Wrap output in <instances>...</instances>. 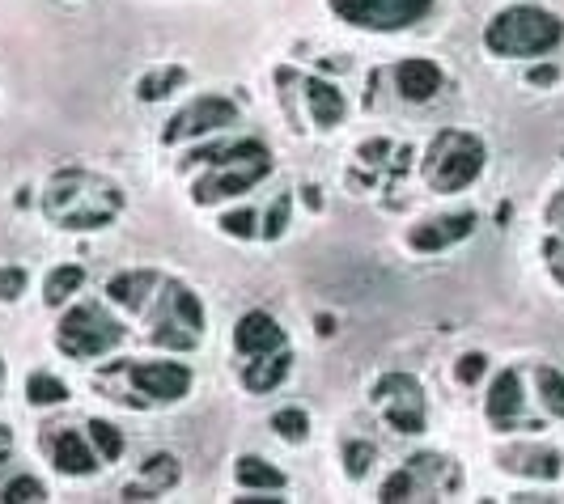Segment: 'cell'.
<instances>
[{"label":"cell","instance_id":"cell-28","mask_svg":"<svg viewBox=\"0 0 564 504\" xmlns=\"http://www.w3.org/2000/svg\"><path fill=\"white\" fill-rule=\"evenodd\" d=\"M272 428H276L285 441H306L310 416H306L302 407H285V411H276V416H272Z\"/></svg>","mask_w":564,"mask_h":504},{"label":"cell","instance_id":"cell-33","mask_svg":"<svg viewBox=\"0 0 564 504\" xmlns=\"http://www.w3.org/2000/svg\"><path fill=\"white\" fill-rule=\"evenodd\" d=\"M369 462H374V445H369V441H352V445L344 449V471H348L352 479H361V475L369 471Z\"/></svg>","mask_w":564,"mask_h":504},{"label":"cell","instance_id":"cell-44","mask_svg":"<svg viewBox=\"0 0 564 504\" xmlns=\"http://www.w3.org/2000/svg\"><path fill=\"white\" fill-rule=\"evenodd\" d=\"M0 377H5V365H0Z\"/></svg>","mask_w":564,"mask_h":504},{"label":"cell","instance_id":"cell-11","mask_svg":"<svg viewBox=\"0 0 564 504\" xmlns=\"http://www.w3.org/2000/svg\"><path fill=\"white\" fill-rule=\"evenodd\" d=\"M395 89L408 102H429L437 89H442V68L433 60H403L395 68Z\"/></svg>","mask_w":564,"mask_h":504},{"label":"cell","instance_id":"cell-15","mask_svg":"<svg viewBox=\"0 0 564 504\" xmlns=\"http://www.w3.org/2000/svg\"><path fill=\"white\" fill-rule=\"evenodd\" d=\"M157 284H162V280H157V272H128V276H115V280L107 284V297L119 301L123 310L140 314V310H149Z\"/></svg>","mask_w":564,"mask_h":504},{"label":"cell","instance_id":"cell-39","mask_svg":"<svg viewBox=\"0 0 564 504\" xmlns=\"http://www.w3.org/2000/svg\"><path fill=\"white\" fill-rule=\"evenodd\" d=\"M560 81V68L556 64H539L531 68V85H556Z\"/></svg>","mask_w":564,"mask_h":504},{"label":"cell","instance_id":"cell-37","mask_svg":"<svg viewBox=\"0 0 564 504\" xmlns=\"http://www.w3.org/2000/svg\"><path fill=\"white\" fill-rule=\"evenodd\" d=\"M484 369H488V360L480 356V352H467L463 360H458V382H467V386H475V382H480V377H484Z\"/></svg>","mask_w":564,"mask_h":504},{"label":"cell","instance_id":"cell-14","mask_svg":"<svg viewBox=\"0 0 564 504\" xmlns=\"http://www.w3.org/2000/svg\"><path fill=\"white\" fill-rule=\"evenodd\" d=\"M174 483H179V458L157 454V458H149L145 471H140V479L123 488V500H153L157 492L174 488Z\"/></svg>","mask_w":564,"mask_h":504},{"label":"cell","instance_id":"cell-18","mask_svg":"<svg viewBox=\"0 0 564 504\" xmlns=\"http://www.w3.org/2000/svg\"><path fill=\"white\" fill-rule=\"evenodd\" d=\"M518 411H522V377L514 369H505L488 390V416L501 428H509V420H514Z\"/></svg>","mask_w":564,"mask_h":504},{"label":"cell","instance_id":"cell-38","mask_svg":"<svg viewBox=\"0 0 564 504\" xmlns=\"http://www.w3.org/2000/svg\"><path fill=\"white\" fill-rule=\"evenodd\" d=\"M361 157L369 161V166H382V161L391 157V144H386V140H365L361 144Z\"/></svg>","mask_w":564,"mask_h":504},{"label":"cell","instance_id":"cell-30","mask_svg":"<svg viewBox=\"0 0 564 504\" xmlns=\"http://www.w3.org/2000/svg\"><path fill=\"white\" fill-rule=\"evenodd\" d=\"M0 500H5V504H30V500H47V492H43V483L34 475H22V479L5 483V496H0Z\"/></svg>","mask_w":564,"mask_h":504},{"label":"cell","instance_id":"cell-22","mask_svg":"<svg viewBox=\"0 0 564 504\" xmlns=\"http://www.w3.org/2000/svg\"><path fill=\"white\" fill-rule=\"evenodd\" d=\"M509 471H526L535 479H556L560 475V454L556 449H518V454H505Z\"/></svg>","mask_w":564,"mask_h":504},{"label":"cell","instance_id":"cell-36","mask_svg":"<svg viewBox=\"0 0 564 504\" xmlns=\"http://www.w3.org/2000/svg\"><path fill=\"white\" fill-rule=\"evenodd\" d=\"M386 424L403 432V437H412V432L425 428V411H386Z\"/></svg>","mask_w":564,"mask_h":504},{"label":"cell","instance_id":"cell-19","mask_svg":"<svg viewBox=\"0 0 564 504\" xmlns=\"http://www.w3.org/2000/svg\"><path fill=\"white\" fill-rule=\"evenodd\" d=\"M306 102L319 128H336L344 119V94L331 81H306Z\"/></svg>","mask_w":564,"mask_h":504},{"label":"cell","instance_id":"cell-1","mask_svg":"<svg viewBox=\"0 0 564 504\" xmlns=\"http://www.w3.org/2000/svg\"><path fill=\"white\" fill-rule=\"evenodd\" d=\"M43 208L64 229H102L115 221V212L123 208V195L111 178H98L90 170H64L47 187Z\"/></svg>","mask_w":564,"mask_h":504},{"label":"cell","instance_id":"cell-3","mask_svg":"<svg viewBox=\"0 0 564 504\" xmlns=\"http://www.w3.org/2000/svg\"><path fill=\"white\" fill-rule=\"evenodd\" d=\"M484 170V144L467 136V132H442L433 140L425 174L433 191H463L467 183H475Z\"/></svg>","mask_w":564,"mask_h":504},{"label":"cell","instance_id":"cell-8","mask_svg":"<svg viewBox=\"0 0 564 504\" xmlns=\"http://www.w3.org/2000/svg\"><path fill=\"white\" fill-rule=\"evenodd\" d=\"M272 170V161H251V166H217L213 174H204L191 195H196V204H217V200H229V195H242L251 191L263 174Z\"/></svg>","mask_w":564,"mask_h":504},{"label":"cell","instance_id":"cell-26","mask_svg":"<svg viewBox=\"0 0 564 504\" xmlns=\"http://www.w3.org/2000/svg\"><path fill=\"white\" fill-rule=\"evenodd\" d=\"M85 428H90V441L98 445V458L119 462V454H123V432L115 424H107V420H90Z\"/></svg>","mask_w":564,"mask_h":504},{"label":"cell","instance_id":"cell-20","mask_svg":"<svg viewBox=\"0 0 564 504\" xmlns=\"http://www.w3.org/2000/svg\"><path fill=\"white\" fill-rule=\"evenodd\" d=\"M162 310H170V314H162V318H174V322H183L187 331H204V310H200V297L191 293V288H183V284H170L166 288V297H162Z\"/></svg>","mask_w":564,"mask_h":504},{"label":"cell","instance_id":"cell-21","mask_svg":"<svg viewBox=\"0 0 564 504\" xmlns=\"http://www.w3.org/2000/svg\"><path fill=\"white\" fill-rule=\"evenodd\" d=\"M238 483L251 492H285V471H276L272 462L263 458H238Z\"/></svg>","mask_w":564,"mask_h":504},{"label":"cell","instance_id":"cell-16","mask_svg":"<svg viewBox=\"0 0 564 504\" xmlns=\"http://www.w3.org/2000/svg\"><path fill=\"white\" fill-rule=\"evenodd\" d=\"M378 403L386 411H425V390H420V382L412 373H391L378 382Z\"/></svg>","mask_w":564,"mask_h":504},{"label":"cell","instance_id":"cell-34","mask_svg":"<svg viewBox=\"0 0 564 504\" xmlns=\"http://www.w3.org/2000/svg\"><path fill=\"white\" fill-rule=\"evenodd\" d=\"M289 208H293V204H289V195H280V200L268 208V221H263V229H259L263 238H280V233H285V225H289Z\"/></svg>","mask_w":564,"mask_h":504},{"label":"cell","instance_id":"cell-27","mask_svg":"<svg viewBox=\"0 0 564 504\" xmlns=\"http://www.w3.org/2000/svg\"><path fill=\"white\" fill-rule=\"evenodd\" d=\"M196 331H183V322H174V318H162L153 327V344H162V348H179V352H187V348H196Z\"/></svg>","mask_w":564,"mask_h":504},{"label":"cell","instance_id":"cell-24","mask_svg":"<svg viewBox=\"0 0 564 504\" xmlns=\"http://www.w3.org/2000/svg\"><path fill=\"white\" fill-rule=\"evenodd\" d=\"M26 399H30L34 407H56V403L68 399V386L60 382V377H51V373H30Z\"/></svg>","mask_w":564,"mask_h":504},{"label":"cell","instance_id":"cell-12","mask_svg":"<svg viewBox=\"0 0 564 504\" xmlns=\"http://www.w3.org/2000/svg\"><path fill=\"white\" fill-rule=\"evenodd\" d=\"M51 458H56L64 475H94V466H98V454L90 449V441H81V432L73 428H60L51 437Z\"/></svg>","mask_w":564,"mask_h":504},{"label":"cell","instance_id":"cell-6","mask_svg":"<svg viewBox=\"0 0 564 504\" xmlns=\"http://www.w3.org/2000/svg\"><path fill=\"white\" fill-rule=\"evenodd\" d=\"M229 123H238V106L229 98H221V94H208V98H196L191 106H183V111L166 123L162 140L179 144V140L204 136V132H221V128H229Z\"/></svg>","mask_w":564,"mask_h":504},{"label":"cell","instance_id":"cell-42","mask_svg":"<svg viewBox=\"0 0 564 504\" xmlns=\"http://www.w3.org/2000/svg\"><path fill=\"white\" fill-rule=\"evenodd\" d=\"M552 216H556V221H564V191L556 195V204H552Z\"/></svg>","mask_w":564,"mask_h":504},{"label":"cell","instance_id":"cell-10","mask_svg":"<svg viewBox=\"0 0 564 504\" xmlns=\"http://www.w3.org/2000/svg\"><path fill=\"white\" fill-rule=\"evenodd\" d=\"M471 229H475V216H471V212L437 216V221L412 229V238H408V242H412L416 250H425V255H433V250H446V246H454V242H463Z\"/></svg>","mask_w":564,"mask_h":504},{"label":"cell","instance_id":"cell-17","mask_svg":"<svg viewBox=\"0 0 564 504\" xmlns=\"http://www.w3.org/2000/svg\"><path fill=\"white\" fill-rule=\"evenodd\" d=\"M187 161H213V166H251V161H272L268 144L259 140H238V144H208V149H196Z\"/></svg>","mask_w":564,"mask_h":504},{"label":"cell","instance_id":"cell-5","mask_svg":"<svg viewBox=\"0 0 564 504\" xmlns=\"http://www.w3.org/2000/svg\"><path fill=\"white\" fill-rule=\"evenodd\" d=\"M433 0H331L344 22L365 26V30H399L412 26L416 17L429 13Z\"/></svg>","mask_w":564,"mask_h":504},{"label":"cell","instance_id":"cell-9","mask_svg":"<svg viewBox=\"0 0 564 504\" xmlns=\"http://www.w3.org/2000/svg\"><path fill=\"white\" fill-rule=\"evenodd\" d=\"M234 344H238V352H242V356H263V352L285 348V331L276 327V318H272V314L251 310V314H242V318H238V327H234Z\"/></svg>","mask_w":564,"mask_h":504},{"label":"cell","instance_id":"cell-35","mask_svg":"<svg viewBox=\"0 0 564 504\" xmlns=\"http://www.w3.org/2000/svg\"><path fill=\"white\" fill-rule=\"evenodd\" d=\"M26 288V272L22 267H0V301H17Z\"/></svg>","mask_w":564,"mask_h":504},{"label":"cell","instance_id":"cell-29","mask_svg":"<svg viewBox=\"0 0 564 504\" xmlns=\"http://www.w3.org/2000/svg\"><path fill=\"white\" fill-rule=\"evenodd\" d=\"M539 394H543V407H548L552 416H564V373L539 369Z\"/></svg>","mask_w":564,"mask_h":504},{"label":"cell","instance_id":"cell-13","mask_svg":"<svg viewBox=\"0 0 564 504\" xmlns=\"http://www.w3.org/2000/svg\"><path fill=\"white\" fill-rule=\"evenodd\" d=\"M289 369H293V356H289V348H276V352L251 356V365H246L242 382H246V390H251V394H268V390H276L280 382H285V377H289Z\"/></svg>","mask_w":564,"mask_h":504},{"label":"cell","instance_id":"cell-40","mask_svg":"<svg viewBox=\"0 0 564 504\" xmlns=\"http://www.w3.org/2000/svg\"><path fill=\"white\" fill-rule=\"evenodd\" d=\"M238 504H285V500H280V496H242Z\"/></svg>","mask_w":564,"mask_h":504},{"label":"cell","instance_id":"cell-41","mask_svg":"<svg viewBox=\"0 0 564 504\" xmlns=\"http://www.w3.org/2000/svg\"><path fill=\"white\" fill-rule=\"evenodd\" d=\"M306 204H310V208H323V195L314 191V187H306Z\"/></svg>","mask_w":564,"mask_h":504},{"label":"cell","instance_id":"cell-31","mask_svg":"<svg viewBox=\"0 0 564 504\" xmlns=\"http://www.w3.org/2000/svg\"><path fill=\"white\" fill-rule=\"evenodd\" d=\"M412 496H416V471L412 466H403V471H395L382 483V500L386 504H399V500H412Z\"/></svg>","mask_w":564,"mask_h":504},{"label":"cell","instance_id":"cell-7","mask_svg":"<svg viewBox=\"0 0 564 504\" xmlns=\"http://www.w3.org/2000/svg\"><path fill=\"white\" fill-rule=\"evenodd\" d=\"M128 377L153 403H174L191 390V369L174 365V360H136V365H128Z\"/></svg>","mask_w":564,"mask_h":504},{"label":"cell","instance_id":"cell-32","mask_svg":"<svg viewBox=\"0 0 564 504\" xmlns=\"http://www.w3.org/2000/svg\"><path fill=\"white\" fill-rule=\"evenodd\" d=\"M221 229L229 233V238H255V233H259V216H255L251 208H238V212L225 216Z\"/></svg>","mask_w":564,"mask_h":504},{"label":"cell","instance_id":"cell-2","mask_svg":"<svg viewBox=\"0 0 564 504\" xmlns=\"http://www.w3.org/2000/svg\"><path fill=\"white\" fill-rule=\"evenodd\" d=\"M564 39V22L556 13L539 5H514L492 17V26L484 34V43L492 56H543Z\"/></svg>","mask_w":564,"mask_h":504},{"label":"cell","instance_id":"cell-4","mask_svg":"<svg viewBox=\"0 0 564 504\" xmlns=\"http://www.w3.org/2000/svg\"><path fill=\"white\" fill-rule=\"evenodd\" d=\"M119 339H123V327H119L107 310H102V305H94V301H85V305H77V310H68L64 322H60V331H56L60 352L81 356V360L111 352Z\"/></svg>","mask_w":564,"mask_h":504},{"label":"cell","instance_id":"cell-25","mask_svg":"<svg viewBox=\"0 0 564 504\" xmlns=\"http://www.w3.org/2000/svg\"><path fill=\"white\" fill-rule=\"evenodd\" d=\"M183 81H187V72H183V68L153 72V77H140V85H136V98H140V102H157V98H166L170 89H179Z\"/></svg>","mask_w":564,"mask_h":504},{"label":"cell","instance_id":"cell-43","mask_svg":"<svg viewBox=\"0 0 564 504\" xmlns=\"http://www.w3.org/2000/svg\"><path fill=\"white\" fill-rule=\"evenodd\" d=\"M319 331H323V335L336 331V322H331V314H323V318H319Z\"/></svg>","mask_w":564,"mask_h":504},{"label":"cell","instance_id":"cell-23","mask_svg":"<svg viewBox=\"0 0 564 504\" xmlns=\"http://www.w3.org/2000/svg\"><path fill=\"white\" fill-rule=\"evenodd\" d=\"M81 284H85V267L81 263H64V267H56V272L47 276L43 297H47V305H64L73 293H81Z\"/></svg>","mask_w":564,"mask_h":504}]
</instances>
